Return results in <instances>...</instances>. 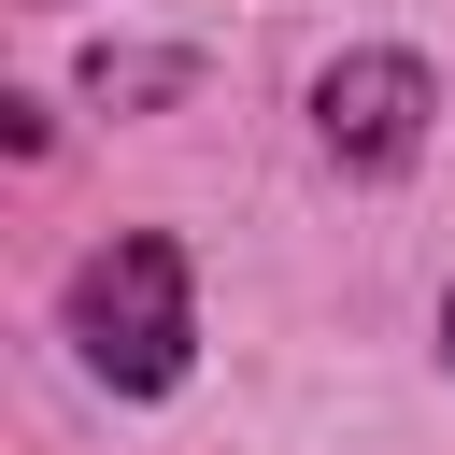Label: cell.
Returning a JSON list of instances; mask_svg holds the SVG:
<instances>
[{"label":"cell","instance_id":"cell-1","mask_svg":"<svg viewBox=\"0 0 455 455\" xmlns=\"http://www.w3.org/2000/svg\"><path fill=\"white\" fill-rule=\"evenodd\" d=\"M71 341H85V370H100L114 398H171V384H185V341H199V313H185V242L114 228V242L71 270Z\"/></svg>","mask_w":455,"mask_h":455},{"label":"cell","instance_id":"cell-2","mask_svg":"<svg viewBox=\"0 0 455 455\" xmlns=\"http://www.w3.org/2000/svg\"><path fill=\"white\" fill-rule=\"evenodd\" d=\"M427 114H441V85H427L412 57H341V71L313 85V128H327L341 171H412Z\"/></svg>","mask_w":455,"mask_h":455},{"label":"cell","instance_id":"cell-3","mask_svg":"<svg viewBox=\"0 0 455 455\" xmlns=\"http://www.w3.org/2000/svg\"><path fill=\"white\" fill-rule=\"evenodd\" d=\"M85 85H100V100H156V85H171V57H100Z\"/></svg>","mask_w":455,"mask_h":455},{"label":"cell","instance_id":"cell-4","mask_svg":"<svg viewBox=\"0 0 455 455\" xmlns=\"http://www.w3.org/2000/svg\"><path fill=\"white\" fill-rule=\"evenodd\" d=\"M441 341H455V313H441Z\"/></svg>","mask_w":455,"mask_h":455}]
</instances>
